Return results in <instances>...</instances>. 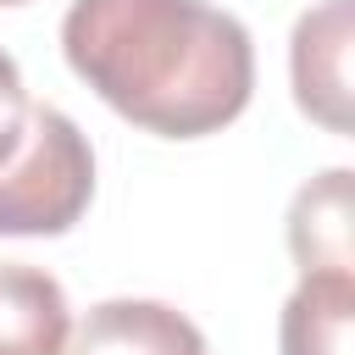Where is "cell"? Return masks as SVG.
I'll return each mask as SVG.
<instances>
[{"label":"cell","mask_w":355,"mask_h":355,"mask_svg":"<svg viewBox=\"0 0 355 355\" xmlns=\"http://www.w3.org/2000/svg\"><path fill=\"white\" fill-rule=\"evenodd\" d=\"M61 55L116 116L161 139L227 128L255 89L244 22L205 0H72Z\"/></svg>","instance_id":"cell-1"},{"label":"cell","mask_w":355,"mask_h":355,"mask_svg":"<svg viewBox=\"0 0 355 355\" xmlns=\"http://www.w3.org/2000/svg\"><path fill=\"white\" fill-rule=\"evenodd\" d=\"M94 200V150L55 105H33L17 155L0 166V233L50 239L78 227Z\"/></svg>","instance_id":"cell-2"},{"label":"cell","mask_w":355,"mask_h":355,"mask_svg":"<svg viewBox=\"0 0 355 355\" xmlns=\"http://www.w3.org/2000/svg\"><path fill=\"white\" fill-rule=\"evenodd\" d=\"M294 100L327 133H349V0H322L294 22Z\"/></svg>","instance_id":"cell-3"},{"label":"cell","mask_w":355,"mask_h":355,"mask_svg":"<svg viewBox=\"0 0 355 355\" xmlns=\"http://www.w3.org/2000/svg\"><path fill=\"white\" fill-rule=\"evenodd\" d=\"M61 355H211L205 333L161 300H100L67 333Z\"/></svg>","instance_id":"cell-4"},{"label":"cell","mask_w":355,"mask_h":355,"mask_svg":"<svg viewBox=\"0 0 355 355\" xmlns=\"http://www.w3.org/2000/svg\"><path fill=\"white\" fill-rule=\"evenodd\" d=\"M72 333L67 294L50 272L0 261V355H61Z\"/></svg>","instance_id":"cell-5"},{"label":"cell","mask_w":355,"mask_h":355,"mask_svg":"<svg viewBox=\"0 0 355 355\" xmlns=\"http://www.w3.org/2000/svg\"><path fill=\"white\" fill-rule=\"evenodd\" d=\"M283 355H349L355 344V272H305L277 322Z\"/></svg>","instance_id":"cell-6"},{"label":"cell","mask_w":355,"mask_h":355,"mask_svg":"<svg viewBox=\"0 0 355 355\" xmlns=\"http://www.w3.org/2000/svg\"><path fill=\"white\" fill-rule=\"evenodd\" d=\"M288 250L305 272H349V166L311 178L288 205Z\"/></svg>","instance_id":"cell-7"},{"label":"cell","mask_w":355,"mask_h":355,"mask_svg":"<svg viewBox=\"0 0 355 355\" xmlns=\"http://www.w3.org/2000/svg\"><path fill=\"white\" fill-rule=\"evenodd\" d=\"M28 89H22V72H17V61L0 50V166L17 155V144H22V128H28Z\"/></svg>","instance_id":"cell-8"},{"label":"cell","mask_w":355,"mask_h":355,"mask_svg":"<svg viewBox=\"0 0 355 355\" xmlns=\"http://www.w3.org/2000/svg\"><path fill=\"white\" fill-rule=\"evenodd\" d=\"M0 6H22V0H0Z\"/></svg>","instance_id":"cell-9"}]
</instances>
